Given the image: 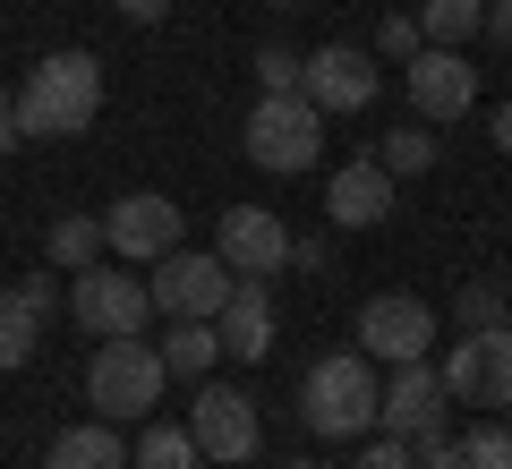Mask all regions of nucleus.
Instances as JSON below:
<instances>
[{
	"instance_id": "c756f323",
	"label": "nucleus",
	"mask_w": 512,
	"mask_h": 469,
	"mask_svg": "<svg viewBox=\"0 0 512 469\" xmlns=\"http://www.w3.org/2000/svg\"><path fill=\"white\" fill-rule=\"evenodd\" d=\"M18 145H26V128H18V94L0 86V154H18Z\"/></svg>"
},
{
	"instance_id": "a211bd4d",
	"label": "nucleus",
	"mask_w": 512,
	"mask_h": 469,
	"mask_svg": "<svg viewBox=\"0 0 512 469\" xmlns=\"http://www.w3.org/2000/svg\"><path fill=\"white\" fill-rule=\"evenodd\" d=\"M52 469H137L120 444V418H77L52 435Z\"/></svg>"
},
{
	"instance_id": "dca6fc26",
	"label": "nucleus",
	"mask_w": 512,
	"mask_h": 469,
	"mask_svg": "<svg viewBox=\"0 0 512 469\" xmlns=\"http://www.w3.org/2000/svg\"><path fill=\"white\" fill-rule=\"evenodd\" d=\"M43 316H52V273H26V282H9V290H0V376L35 359Z\"/></svg>"
},
{
	"instance_id": "cd10ccee",
	"label": "nucleus",
	"mask_w": 512,
	"mask_h": 469,
	"mask_svg": "<svg viewBox=\"0 0 512 469\" xmlns=\"http://www.w3.org/2000/svg\"><path fill=\"white\" fill-rule=\"evenodd\" d=\"M410 461H419V469H461V435L453 427H427L419 444H410Z\"/></svg>"
},
{
	"instance_id": "9b49d317",
	"label": "nucleus",
	"mask_w": 512,
	"mask_h": 469,
	"mask_svg": "<svg viewBox=\"0 0 512 469\" xmlns=\"http://www.w3.org/2000/svg\"><path fill=\"white\" fill-rule=\"evenodd\" d=\"M103 248L120 256V265H154V256H171V248H180V205L154 197V188H128V197L103 214Z\"/></svg>"
},
{
	"instance_id": "f704fd0d",
	"label": "nucleus",
	"mask_w": 512,
	"mask_h": 469,
	"mask_svg": "<svg viewBox=\"0 0 512 469\" xmlns=\"http://www.w3.org/2000/svg\"><path fill=\"white\" fill-rule=\"evenodd\" d=\"M265 9H299V0H265Z\"/></svg>"
},
{
	"instance_id": "7c9ffc66",
	"label": "nucleus",
	"mask_w": 512,
	"mask_h": 469,
	"mask_svg": "<svg viewBox=\"0 0 512 469\" xmlns=\"http://www.w3.org/2000/svg\"><path fill=\"white\" fill-rule=\"evenodd\" d=\"M111 9H120L128 26H163L171 18V0H111Z\"/></svg>"
},
{
	"instance_id": "a878e982",
	"label": "nucleus",
	"mask_w": 512,
	"mask_h": 469,
	"mask_svg": "<svg viewBox=\"0 0 512 469\" xmlns=\"http://www.w3.org/2000/svg\"><path fill=\"white\" fill-rule=\"evenodd\" d=\"M453 316H461V333H495V325H512V316H504V290H495V282H461V307H453Z\"/></svg>"
},
{
	"instance_id": "c85d7f7f",
	"label": "nucleus",
	"mask_w": 512,
	"mask_h": 469,
	"mask_svg": "<svg viewBox=\"0 0 512 469\" xmlns=\"http://www.w3.org/2000/svg\"><path fill=\"white\" fill-rule=\"evenodd\" d=\"M359 469H419V461H410V444H402V435H376V444L359 452Z\"/></svg>"
},
{
	"instance_id": "6ab92c4d",
	"label": "nucleus",
	"mask_w": 512,
	"mask_h": 469,
	"mask_svg": "<svg viewBox=\"0 0 512 469\" xmlns=\"http://www.w3.org/2000/svg\"><path fill=\"white\" fill-rule=\"evenodd\" d=\"M154 350H163V376L205 384V376H214V359H222V333L205 325V316H171V333H163Z\"/></svg>"
},
{
	"instance_id": "72a5a7b5",
	"label": "nucleus",
	"mask_w": 512,
	"mask_h": 469,
	"mask_svg": "<svg viewBox=\"0 0 512 469\" xmlns=\"http://www.w3.org/2000/svg\"><path fill=\"white\" fill-rule=\"evenodd\" d=\"M495 154H512V103H495Z\"/></svg>"
},
{
	"instance_id": "393cba45",
	"label": "nucleus",
	"mask_w": 512,
	"mask_h": 469,
	"mask_svg": "<svg viewBox=\"0 0 512 469\" xmlns=\"http://www.w3.org/2000/svg\"><path fill=\"white\" fill-rule=\"evenodd\" d=\"M299 77H308V60L291 43H256V94H299Z\"/></svg>"
},
{
	"instance_id": "f03ea898",
	"label": "nucleus",
	"mask_w": 512,
	"mask_h": 469,
	"mask_svg": "<svg viewBox=\"0 0 512 469\" xmlns=\"http://www.w3.org/2000/svg\"><path fill=\"white\" fill-rule=\"evenodd\" d=\"M376 401H384V376H376L367 350H333V359H316L308 384H299V418H308V435H325V444L376 435Z\"/></svg>"
},
{
	"instance_id": "2eb2a0df",
	"label": "nucleus",
	"mask_w": 512,
	"mask_h": 469,
	"mask_svg": "<svg viewBox=\"0 0 512 469\" xmlns=\"http://www.w3.org/2000/svg\"><path fill=\"white\" fill-rule=\"evenodd\" d=\"M325 222L333 231H376V222H393V171H384L376 154L342 163L325 180Z\"/></svg>"
},
{
	"instance_id": "4468645a",
	"label": "nucleus",
	"mask_w": 512,
	"mask_h": 469,
	"mask_svg": "<svg viewBox=\"0 0 512 469\" xmlns=\"http://www.w3.org/2000/svg\"><path fill=\"white\" fill-rule=\"evenodd\" d=\"M402 86H410V111H419L427 128H436V120H461V111L478 103V69H470L461 52H444V43H427V52L410 60Z\"/></svg>"
},
{
	"instance_id": "4be33fe9",
	"label": "nucleus",
	"mask_w": 512,
	"mask_h": 469,
	"mask_svg": "<svg viewBox=\"0 0 512 469\" xmlns=\"http://www.w3.org/2000/svg\"><path fill=\"white\" fill-rule=\"evenodd\" d=\"M419 35L444 43V52H461L470 35H487V0H427V9H419Z\"/></svg>"
},
{
	"instance_id": "b1692460",
	"label": "nucleus",
	"mask_w": 512,
	"mask_h": 469,
	"mask_svg": "<svg viewBox=\"0 0 512 469\" xmlns=\"http://www.w3.org/2000/svg\"><path fill=\"white\" fill-rule=\"evenodd\" d=\"M461 469H512V427H504V418L461 427Z\"/></svg>"
},
{
	"instance_id": "20e7f679",
	"label": "nucleus",
	"mask_w": 512,
	"mask_h": 469,
	"mask_svg": "<svg viewBox=\"0 0 512 469\" xmlns=\"http://www.w3.org/2000/svg\"><path fill=\"white\" fill-rule=\"evenodd\" d=\"M316 154H325V111H316L308 94H256L248 163L274 171V180H291V171H316Z\"/></svg>"
},
{
	"instance_id": "2f4dec72",
	"label": "nucleus",
	"mask_w": 512,
	"mask_h": 469,
	"mask_svg": "<svg viewBox=\"0 0 512 469\" xmlns=\"http://www.w3.org/2000/svg\"><path fill=\"white\" fill-rule=\"evenodd\" d=\"M291 273H325V239H291Z\"/></svg>"
},
{
	"instance_id": "6e6552de",
	"label": "nucleus",
	"mask_w": 512,
	"mask_h": 469,
	"mask_svg": "<svg viewBox=\"0 0 512 469\" xmlns=\"http://www.w3.org/2000/svg\"><path fill=\"white\" fill-rule=\"evenodd\" d=\"M359 350L376 367H410L436 350V307L410 299V290H376V299L359 307Z\"/></svg>"
},
{
	"instance_id": "1a4fd4ad",
	"label": "nucleus",
	"mask_w": 512,
	"mask_h": 469,
	"mask_svg": "<svg viewBox=\"0 0 512 469\" xmlns=\"http://www.w3.org/2000/svg\"><path fill=\"white\" fill-rule=\"evenodd\" d=\"M214 256L239 282H265V273H291V222L274 205H222L214 222Z\"/></svg>"
},
{
	"instance_id": "f3484780",
	"label": "nucleus",
	"mask_w": 512,
	"mask_h": 469,
	"mask_svg": "<svg viewBox=\"0 0 512 469\" xmlns=\"http://www.w3.org/2000/svg\"><path fill=\"white\" fill-rule=\"evenodd\" d=\"M214 333H222V359H265L274 350V299H265V282H239L222 299Z\"/></svg>"
},
{
	"instance_id": "f257e3e1",
	"label": "nucleus",
	"mask_w": 512,
	"mask_h": 469,
	"mask_svg": "<svg viewBox=\"0 0 512 469\" xmlns=\"http://www.w3.org/2000/svg\"><path fill=\"white\" fill-rule=\"evenodd\" d=\"M103 120V60L94 52H43L18 86V128L26 137H86Z\"/></svg>"
},
{
	"instance_id": "39448f33",
	"label": "nucleus",
	"mask_w": 512,
	"mask_h": 469,
	"mask_svg": "<svg viewBox=\"0 0 512 469\" xmlns=\"http://www.w3.org/2000/svg\"><path fill=\"white\" fill-rule=\"evenodd\" d=\"M146 290H154V316H205V325H214L222 299L239 290V273L222 265L214 248H171V256H154Z\"/></svg>"
},
{
	"instance_id": "aec40b11",
	"label": "nucleus",
	"mask_w": 512,
	"mask_h": 469,
	"mask_svg": "<svg viewBox=\"0 0 512 469\" xmlns=\"http://www.w3.org/2000/svg\"><path fill=\"white\" fill-rule=\"evenodd\" d=\"M43 248H52V265H60V273H86V265H103V256H111V248H103V214H60Z\"/></svg>"
},
{
	"instance_id": "9d476101",
	"label": "nucleus",
	"mask_w": 512,
	"mask_h": 469,
	"mask_svg": "<svg viewBox=\"0 0 512 469\" xmlns=\"http://www.w3.org/2000/svg\"><path fill=\"white\" fill-rule=\"evenodd\" d=\"M188 435H197L205 461H256V444H265V418H256V401L239 393V384H197V401H188Z\"/></svg>"
},
{
	"instance_id": "f8f14e48",
	"label": "nucleus",
	"mask_w": 512,
	"mask_h": 469,
	"mask_svg": "<svg viewBox=\"0 0 512 469\" xmlns=\"http://www.w3.org/2000/svg\"><path fill=\"white\" fill-rule=\"evenodd\" d=\"M427 427H453V393H444L436 359H410V367H393V384H384V401H376V435L419 444Z\"/></svg>"
},
{
	"instance_id": "bb28decb",
	"label": "nucleus",
	"mask_w": 512,
	"mask_h": 469,
	"mask_svg": "<svg viewBox=\"0 0 512 469\" xmlns=\"http://www.w3.org/2000/svg\"><path fill=\"white\" fill-rule=\"evenodd\" d=\"M376 52L393 60V69H410V60L427 52V35H419V18H384V26H376Z\"/></svg>"
},
{
	"instance_id": "c9c22d12",
	"label": "nucleus",
	"mask_w": 512,
	"mask_h": 469,
	"mask_svg": "<svg viewBox=\"0 0 512 469\" xmlns=\"http://www.w3.org/2000/svg\"><path fill=\"white\" fill-rule=\"evenodd\" d=\"M282 469H316V461H282Z\"/></svg>"
},
{
	"instance_id": "e433bc0d",
	"label": "nucleus",
	"mask_w": 512,
	"mask_h": 469,
	"mask_svg": "<svg viewBox=\"0 0 512 469\" xmlns=\"http://www.w3.org/2000/svg\"><path fill=\"white\" fill-rule=\"evenodd\" d=\"M504 427H512V410H504Z\"/></svg>"
},
{
	"instance_id": "7ed1b4c3",
	"label": "nucleus",
	"mask_w": 512,
	"mask_h": 469,
	"mask_svg": "<svg viewBox=\"0 0 512 469\" xmlns=\"http://www.w3.org/2000/svg\"><path fill=\"white\" fill-rule=\"evenodd\" d=\"M163 350L146 342V333H120V342H94L86 359V401L94 418H146L154 401H163Z\"/></svg>"
},
{
	"instance_id": "423d86ee",
	"label": "nucleus",
	"mask_w": 512,
	"mask_h": 469,
	"mask_svg": "<svg viewBox=\"0 0 512 469\" xmlns=\"http://www.w3.org/2000/svg\"><path fill=\"white\" fill-rule=\"evenodd\" d=\"M69 316L94 333V342H120V333H146V316H154V290H146V273L86 265V273H77V290H69Z\"/></svg>"
},
{
	"instance_id": "5701e85b",
	"label": "nucleus",
	"mask_w": 512,
	"mask_h": 469,
	"mask_svg": "<svg viewBox=\"0 0 512 469\" xmlns=\"http://www.w3.org/2000/svg\"><path fill=\"white\" fill-rule=\"evenodd\" d=\"M376 163L393 171V180H419V171H436V128H427V120H402L393 137H376Z\"/></svg>"
},
{
	"instance_id": "ddd939ff",
	"label": "nucleus",
	"mask_w": 512,
	"mask_h": 469,
	"mask_svg": "<svg viewBox=\"0 0 512 469\" xmlns=\"http://www.w3.org/2000/svg\"><path fill=\"white\" fill-rule=\"evenodd\" d=\"M384 86L376 52H359V43H325V52H308V77H299V94H308L316 111H367Z\"/></svg>"
},
{
	"instance_id": "0eeeda50",
	"label": "nucleus",
	"mask_w": 512,
	"mask_h": 469,
	"mask_svg": "<svg viewBox=\"0 0 512 469\" xmlns=\"http://www.w3.org/2000/svg\"><path fill=\"white\" fill-rule=\"evenodd\" d=\"M436 376H444V393L470 401V410H512V325L461 333V342L436 359Z\"/></svg>"
},
{
	"instance_id": "412c9836",
	"label": "nucleus",
	"mask_w": 512,
	"mask_h": 469,
	"mask_svg": "<svg viewBox=\"0 0 512 469\" xmlns=\"http://www.w3.org/2000/svg\"><path fill=\"white\" fill-rule=\"evenodd\" d=\"M128 461H137V469H197L205 452H197V435H188L180 418H154V427L128 444Z\"/></svg>"
},
{
	"instance_id": "473e14b6",
	"label": "nucleus",
	"mask_w": 512,
	"mask_h": 469,
	"mask_svg": "<svg viewBox=\"0 0 512 469\" xmlns=\"http://www.w3.org/2000/svg\"><path fill=\"white\" fill-rule=\"evenodd\" d=\"M487 35H495V43H512V0H487Z\"/></svg>"
}]
</instances>
